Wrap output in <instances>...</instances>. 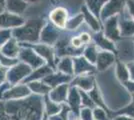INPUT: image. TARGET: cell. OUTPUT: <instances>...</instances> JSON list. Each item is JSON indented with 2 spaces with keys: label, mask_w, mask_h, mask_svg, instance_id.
I'll return each instance as SVG.
<instances>
[{
  "label": "cell",
  "mask_w": 134,
  "mask_h": 120,
  "mask_svg": "<svg viewBox=\"0 0 134 120\" xmlns=\"http://www.w3.org/2000/svg\"><path fill=\"white\" fill-rule=\"evenodd\" d=\"M116 73H117V77L119 78L120 81H122L123 83L129 80V71L127 66L124 63L117 61V69H116Z\"/></svg>",
  "instance_id": "14"
},
{
  "label": "cell",
  "mask_w": 134,
  "mask_h": 120,
  "mask_svg": "<svg viewBox=\"0 0 134 120\" xmlns=\"http://www.w3.org/2000/svg\"><path fill=\"white\" fill-rule=\"evenodd\" d=\"M95 67L84 57H78L74 59V72L76 74H81L85 72H93Z\"/></svg>",
  "instance_id": "5"
},
{
  "label": "cell",
  "mask_w": 134,
  "mask_h": 120,
  "mask_svg": "<svg viewBox=\"0 0 134 120\" xmlns=\"http://www.w3.org/2000/svg\"><path fill=\"white\" fill-rule=\"evenodd\" d=\"M80 95H81V101L83 103L84 106H86V107H88V108H94L95 106V103L93 102V100L90 98V96L88 94H86V92L85 91H80Z\"/></svg>",
  "instance_id": "17"
},
{
  "label": "cell",
  "mask_w": 134,
  "mask_h": 120,
  "mask_svg": "<svg viewBox=\"0 0 134 120\" xmlns=\"http://www.w3.org/2000/svg\"><path fill=\"white\" fill-rule=\"evenodd\" d=\"M94 40L96 42V45L99 46L100 48L104 49V50H108L110 52H116V47L112 43L109 39H107L104 35L101 32L97 33L94 36Z\"/></svg>",
  "instance_id": "6"
},
{
  "label": "cell",
  "mask_w": 134,
  "mask_h": 120,
  "mask_svg": "<svg viewBox=\"0 0 134 120\" xmlns=\"http://www.w3.org/2000/svg\"><path fill=\"white\" fill-rule=\"evenodd\" d=\"M75 83L78 86H80L85 91H89L93 88L95 85L94 78L92 75H87V76H80L75 80Z\"/></svg>",
  "instance_id": "9"
},
{
  "label": "cell",
  "mask_w": 134,
  "mask_h": 120,
  "mask_svg": "<svg viewBox=\"0 0 134 120\" xmlns=\"http://www.w3.org/2000/svg\"><path fill=\"white\" fill-rule=\"evenodd\" d=\"M127 68H128V71H129V76H131V79L134 81V61L133 62L128 63Z\"/></svg>",
  "instance_id": "23"
},
{
  "label": "cell",
  "mask_w": 134,
  "mask_h": 120,
  "mask_svg": "<svg viewBox=\"0 0 134 120\" xmlns=\"http://www.w3.org/2000/svg\"><path fill=\"white\" fill-rule=\"evenodd\" d=\"M133 40H134V36H133Z\"/></svg>",
  "instance_id": "29"
},
{
  "label": "cell",
  "mask_w": 134,
  "mask_h": 120,
  "mask_svg": "<svg viewBox=\"0 0 134 120\" xmlns=\"http://www.w3.org/2000/svg\"><path fill=\"white\" fill-rule=\"evenodd\" d=\"M116 52L121 61H134V46L129 40H122L120 43H118Z\"/></svg>",
  "instance_id": "2"
},
{
  "label": "cell",
  "mask_w": 134,
  "mask_h": 120,
  "mask_svg": "<svg viewBox=\"0 0 134 120\" xmlns=\"http://www.w3.org/2000/svg\"><path fill=\"white\" fill-rule=\"evenodd\" d=\"M81 102L80 97H79V93L76 88H73L70 91V95H69V103L72 107L73 111L75 112V114L79 113V104Z\"/></svg>",
  "instance_id": "12"
},
{
  "label": "cell",
  "mask_w": 134,
  "mask_h": 120,
  "mask_svg": "<svg viewBox=\"0 0 134 120\" xmlns=\"http://www.w3.org/2000/svg\"><path fill=\"white\" fill-rule=\"evenodd\" d=\"M127 6H128L129 8L130 14L134 18V1H132V0H127Z\"/></svg>",
  "instance_id": "25"
},
{
  "label": "cell",
  "mask_w": 134,
  "mask_h": 120,
  "mask_svg": "<svg viewBox=\"0 0 134 120\" xmlns=\"http://www.w3.org/2000/svg\"><path fill=\"white\" fill-rule=\"evenodd\" d=\"M60 68H61V70L65 71L66 73L72 74L73 68H72V61H71V59H69V58L64 59V60L62 61L61 65H60Z\"/></svg>",
  "instance_id": "19"
},
{
  "label": "cell",
  "mask_w": 134,
  "mask_h": 120,
  "mask_svg": "<svg viewBox=\"0 0 134 120\" xmlns=\"http://www.w3.org/2000/svg\"><path fill=\"white\" fill-rule=\"evenodd\" d=\"M67 94V85L60 86L59 88H57L55 91L52 94V98L54 99V101H63Z\"/></svg>",
  "instance_id": "16"
},
{
  "label": "cell",
  "mask_w": 134,
  "mask_h": 120,
  "mask_svg": "<svg viewBox=\"0 0 134 120\" xmlns=\"http://www.w3.org/2000/svg\"><path fill=\"white\" fill-rule=\"evenodd\" d=\"M120 26V33L123 36H131L134 35V20L129 19L127 16L123 17L119 23Z\"/></svg>",
  "instance_id": "8"
},
{
  "label": "cell",
  "mask_w": 134,
  "mask_h": 120,
  "mask_svg": "<svg viewBox=\"0 0 134 120\" xmlns=\"http://www.w3.org/2000/svg\"><path fill=\"white\" fill-rule=\"evenodd\" d=\"M124 85L126 86V88L128 89L130 92H132L134 94V81H129L127 80L126 82H124Z\"/></svg>",
  "instance_id": "24"
},
{
  "label": "cell",
  "mask_w": 134,
  "mask_h": 120,
  "mask_svg": "<svg viewBox=\"0 0 134 120\" xmlns=\"http://www.w3.org/2000/svg\"><path fill=\"white\" fill-rule=\"evenodd\" d=\"M118 113L119 114H127L129 116H131V117H134V105L131 103L127 107H125L124 109L120 110Z\"/></svg>",
  "instance_id": "21"
},
{
  "label": "cell",
  "mask_w": 134,
  "mask_h": 120,
  "mask_svg": "<svg viewBox=\"0 0 134 120\" xmlns=\"http://www.w3.org/2000/svg\"><path fill=\"white\" fill-rule=\"evenodd\" d=\"M125 1L126 0H110L100 12L101 19L105 20L107 18L114 16L118 12H121L125 5Z\"/></svg>",
  "instance_id": "1"
},
{
  "label": "cell",
  "mask_w": 134,
  "mask_h": 120,
  "mask_svg": "<svg viewBox=\"0 0 134 120\" xmlns=\"http://www.w3.org/2000/svg\"><path fill=\"white\" fill-rule=\"evenodd\" d=\"M108 0H86V3L89 7L90 11L95 17H100L101 8L104 3H106Z\"/></svg>",
  "instance_id": "11"
},
{
  "label": "cell",
  "mask_w": 134,
  "mask_h": 120,
  "mask_svg": "<svg viewBox=\"0 0 134 120\" xmlns=\"http://www.w3.org/2000/svg\"><path fill=\"white\" fill-rule=\"evenodd\" d=\"M117 16L114 15L111 17L105 19V35L107 38L113 40V41H117L120 39V32L118 28V21Z\"/></svg>",
  "instance_id": "3"
},
{
  "label": "cell",
  "mask_w": 134,
  "mask_h": 120,
  "mask_svg": "<svg viewBox=\"0 0 134 120\" xmlns=\"http://www.w3.org/2000/svg\"><path fill=\"white\" fill-rule=\"evenodd\" d=\"M82 11H83L84 16H85V18H86V20H87L88 24L91 26V28L93 29V30H95V31H99L100 28H101L100 23L98 22V20L94 17V15H93V14H91L85 6L82 7Z\"/></svg>",
  "instance_id": "13"
},
{
  "label": "cell",
  "mask_w": 134,
  "mask_h": 120,
  "mask_svg": "<svg viewBox=\"0 0 134 120\" xmlns=\"http://www.w3.org/2000/svg\"><path fill=\"white\" fill-rule=\"evenodd\" d=\"M81 21H82V16L79 15V16H77L75 19H72V21H70L69 27H70V28H75L77 25H79V24L81 23Z\"/></svg>",
  "instance_id": "22"
},
{
  "label": "cell",
  "mask_w": 134,
  "mask_h": 120,
  "mask_svg": "<svg viewBox=\"0 0 134 120\" xmlns=\"http://www.w3.org/2000/svg\"><path fill=\"white\" fill-rule=\"evenodd\" d=\"M72 44L74 47H76V48H78V47H80V46L82 45L83 43L81 42V40H80V38L79 37H74L72 39Z\"/></svg>",
  "instance_id": "26"
},
{
  "label": "cell",
  "mask_w": 134,
  "mask_h": 120,
  "mask_svg": "<svg viewBox=\"0 0 134 120\" xmlns=\"http://www.w3.org/2000/svg\"><path fill=\"white\" fill-rule=\"evenodd\" d=\"M93 117L96 120H110L109 115L102 108H95L93 111Z\"/></svg>",
  "instance_id": "18"
},
{
  "label": "cell",
  "mask_w": 134,
  "mask_h": 120,
  "mask_svg": "<svg viewBox=\"0 0 134 120\" xmlns=\"http://www.w3.org/2000/svg\"><path fill=\"white\" fill-rule=\"evenodd\" d=\"M114 120H134V118L128 117V116H118V117H115Z\"/></svg>",
  "instance_id": "28"
},
{
  "label": "cell",
  "mask_w": 134,
  "mask_h": 120,
  "mask_svg": "<svg viewBox=\"0 0 134 120\" xmlns=\"http://www.w3.org/2000/svg\"><path fill=\"white\" fill-rule=\"evenodd\" d=\"M115 61V56L112 52L109 51H102L97 54L96 62H97V69L98 70H105L108 68L112 63Z\"/></svg>",
  "instance_id": "4"
},
{
  "label": "cell",
  "mask_w": 134,
  "mask_h": 120,
  "mask_svg": "<svg viewBox=\"0 0 134 120\" xmlns=\"http://www.w3.org/2000/svg\"><path fill=\"white\" fill-rule=\"evenodd\" d=\"M97 54H98V52L96 50L95 45H93V44L89 45L86 48V50H85V58H86L91 64H94V63L96 62Z\"/></svg>",
  "instance_id": "15"
},
{
  "label": "cell",
  "mask_w": 134,
  "mask_h": 120,
  "mask_svg": "<svg viewBox=\"0 0 134 120\" xmlns=\"http://www.w3.org/2000/svg\"><path fill=\"white\" fill-rule=\"evenodd\" d=\"M89 96L90 98L93 100V102L95 103V105H98L100 108H102L103 110H105L107 112V114L109 115V111H108V108H107L106 106H105V104L103 102V100H102V97H101V94L99 93V90H98V88H97V86L94 85L93 86V88L89 90ZM109 117H110V115H109Z\"/></svg>",
  "instance_id": "10"
},
{
  "label": "cell",
  "mask_w": 134,
  "mask_h": 120,
  "mask_svg": "<svg viewBox=\"0 0 134 120\" xmlns=\"http://www.w3.org/2000/svg\"><path fill=\"white\" fill-rule=\"evenodd\" d=\"M80 40H81V42L82 43H88L90 41V36L87 33H83V34H81V36L79 37Z\"/></svg>",
  "instance_id": "27"
},
{
  "label": "cell",
  "mask_w": 134,
  "mask_h": 120,
  "mask_svg": "<svg viewBox=\"0 0 134 120\" xmlns=\"http://www.w3.org/2000/svg\"><path fill=\"white\" fill-rule=\"evenodd\" d=\"M81 120H93V112L90 108H83L81 110Z\"/></svg>",
  "instance_id": "20"
},
{
  "label": "cell",
  "mask_w": 134,
  "mask_h": 120,
  "mask_svg": "<svg viewBox=\"0 0 134 120\" xmlns=\"http://www.w3.org/2000/svg\"><path fill=\"white\" fill-rule=\"evenodd\" d=\"M51 19L56 25L60 28H63L66 25L67 13L66 10L63 8H57L51 13Z\"/></svg>",
  "instance_id": "7"
}]
</instances>
